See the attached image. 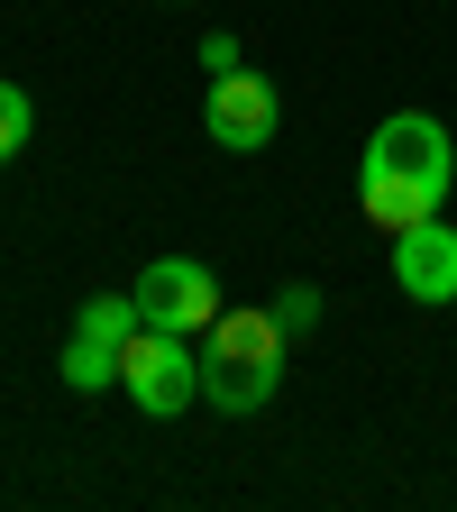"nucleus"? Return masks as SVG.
I'll list each match as a JSON object with an SVG mask.
<instances>
[{"mask_svg": "<svg viewBox=\"0 0 457 512\" xmlns=\"http://www.w3.org/2000/svg\"><path fill=\"white\" fill-rule=\"evenodd\" d=\"M448 183H457V147L430 110H394L375 119V138L357 156V211L375 229H412V220H439L448 211Z\"/></svg>", "mask_w": 457, "mask_h": 512, "instance_id": "f257e3e1", "label": "nucleus"}, {"mask_svg": "<svg viewBox=\"0 0 457 512\" xmlns=\"http://www.w3.org/2000/svg\"><path fill=\"white\" fill-rule=\"evenodd\" d=\"M202 403L211 412H266L275 394H284V348H293V330L275 320V302H229L202 339Z\"/></svg>", "mask_w": 457, "mask_h": 512, "instance_id": "f03ea898", "label": "nucleus"}, {"mask_svg": "<svg viewBox=\"0 0 457 512\" xmlns=\"http://www.w3.org/2000/svg\"><path fill=\"white\" fill-rule=\"evenodd\" d=\"M119 394L138 403L147 421L192 412V403H202V348L174 339V330H138V339L119 348Z\"/></svg>", "mask_w": 457, "mask_h": 512, "instance_id": "7ed1b4c3", "label": "nucleus"}, {"mask_svg": "<svg viewBox=\"0 0 457 512\" xmlns=\"http://www.w3.org/2000/svg\"><path fill=\"white\" fill-rule=\"evenodd\" d=\"M128 293H138V320H147V330H174V339H202L211 320L229 311L220 302V275L202 266V256H156Z\"/></svg>", "mask_w": 457, "mask_h": 512, "instance_id": "20e7f679", "label": "nucleus"}, {"mask_svg": "<svg viewBox=\"0 0 457 512\" xmlns=\"http://www.w3.org/2000/svg\"><path fill=\"white\" fill-rule=\"evenodd\" d=\"M202 128H211V147H229V156H266L275 128H284V92L256 74V64L211 74V92H202Z\"/></svg>", "mask_w": 457, "mask_h": 512, "instance_id": "39448f33", "label": "nucleus"}, {"mask_svg": "<svg viewBox=\"0 0 457 512\" xmlns=\"http://www.w3.org/2000/svg\"><path fill=\"white\" fill-rule=\"evenodd\" d=\"M394 284H403V302H457V229L448 220H412V229H394Z\"/></svg>", "mask_w": 457, "mask_h": 512, "instance_id": "423d86ee", "label": "nucleus"}, {"mask_svg": "<svg viewBox=\"0 0 457 512\" xmlns=\"http://www.w3.org/2000/svg\"><path fill=\"white\" fill-rule=\"evenodd\" d=\"M74 330H83V339H101V348H128V339L147 330V320H138V293H92V302L74 311Z\"/></svg>", "mask_w": 457, "mask_h": 512, "instance_id": "0eeeda50", "label": "nucleus"}, {"mask_svg": "<svg viewBox=\"0 0 457 512\" xmlns=\"http://www.w3.org/2000/svg\"><path fill=\"white\" fill-rule=\"evenodd\" d=\"M64 384H74V394H110L119 384V348H101V339H64Z\"/></svg>", "mask_w": 457, "mask_h": 512, "instance_id": "6e6552de", "label": "nucleus"}, {"mask_svg": "<svg viewBox=\"0 0 457 512\" xmlns=\"http://www.w3.org/2000/svg\"><path fill=\"white\" fill-rule=\"evenodd\" d=\"M28 138H37V101H28L19 83H0V165L28 156Z\"/></svg>", "mask_w": 457, "mask_h": 512, "instance_id": "1a4fd4ad", "label": "nucleus"}, {"mask_svg": "<svg viewBox=\"0 0 457 512\" xmlns=\"http://www.w3.org/2000/svg\"><path fill=\"white\" fill-rule=\"evenodd\" d=\"M275 320H284L293 339H311V330H320V284H284V293H275Z\"/></svg>", "mask_w": 457, "mask_h": 512, "instance_id": "9d476101", "label": "nucleus"}, {"mask_svg": "<svg viewBox=\"0 0 457 512\" xmlns=\"http://www.w3.org/2000/svg\"><path fill=\"white\" fill-rule=\"evenodd\" d=\"M238 64H247V55H238V37H229V28H211V37H202V74H238Z\"/></svg>", "mask_w": 457, "mask_h": 512, "instance_id": "9b49d317", "label": "nucleus"}]
</instances>
